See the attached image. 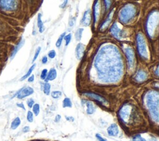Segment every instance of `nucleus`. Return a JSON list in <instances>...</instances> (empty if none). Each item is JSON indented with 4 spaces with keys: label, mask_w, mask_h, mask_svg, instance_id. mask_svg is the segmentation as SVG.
Instances as JSON below:
<instances>
[{
    "label": "nucleus",
    "mask_w": 159,
    "mask_h": 141,
    "mask_svg": "<svg viewBox=\"0 0 159 141\" xmlns=\"http://www.w3.org/2000/svg\"><path fill=\"white\" fill-rule=\"evenodd\" d=\"M147 106L150 114L155 121H158V93H150L147 96Z\"/></svg>",
    "instance_id": "obj_1"
},
{
    "label": "nucleus",
    "mask_w": 159,
    "mask_h": 141,
    "mask_svg": "<svg viewBox=\"0 0 159 141\" xmlns=\"http://www.w3.org/2000/svg\"><path fill=\"white\" fill-rule=\"evenodd\" d=\"M134 14L135 11L134 8L128 5L121 10L120 12V19L123 23H127L134 16Z\"/></svg>",
    "instance_id": "obj_2"
},
{
    "label": "nucleus",
    "mask_w": 159,
    "mask_h": 141,
    "mask_svg": "<svg viewBox=\"0 0 159 141\" xmlns=\"http://www.w3.org/2000/svg\"><path fill=\"white\" fill-rule=\"evenodd\" d=\"M137 42L138 51H139L140 55L143 57H147V52L146 42H145V40L141 34H137Z\"/></svg>",
    "instance_id": "obj_3"
},
{
    "label": "nucleus",
    "mask_w": 159,
    "mask_h": 141,
    "mask_svg": "<svg viewBox=\"0 0 159 141\" xmlns=\"http://www.w3.org/2000/svg\"><path fill=\"white\" fill-rule=\"evenodd\" d=\"M18 3L14 0H8L0 1V8L5 11H14L17 8Z\"/></svg>",
    "instance_id": "obj_4"
},
{
    "label": "nucleus",
    "mask_w": 159,
    "mask_h": 141,
    "mask_svg": "<svg viewBox=\"0 0 159 141\" xmlns=\"http://www.w3.org/2000/svg\"><path fill=\"white\" fill-rule=\"evenodd\" d=\"M131 112V107L129 105H125L119 111V117L121 120L126 123L129 119Z\"/></svg>",
    "instance_id": "obj_5"
},
{
    "label": "nucleus",
    "mask_w": 159,
    "mask_h": 141,
    "mask_svg": "<svg viewBox=\"0 0 159 141\" xmlns=\"http://www.w3.org/2000/svg\"><path fill=\"white\" fill-rule=\"evenodd\" d=\"M33 93L34 90L30 87H27L21 89L15 96H16L18 99H23V98L29 96Z\"/></svg>",
    "instance_id": "obj_6"
},
{
    "label": "nucleus",
    "mask_w": 159,
    "mask_h": 141,
    "mask_svg": "<svg viewBox=\"0 0 159 141\" xmlns=\"http://www.w3.org/2000/svg\"><path fill=\"white\" fill-rule=\"evenodd\" d=\"M107 132L108 135L110 136L115 137L118 135L119 134V128L116 124H111L107 129Z\"/></svg>",
    "instance_id": "obj_7"
},
{
    "label": "nucleus",
    "mask_w": 159,
    "mask_h": 141,
    "mask_svg": "<svg viewBox=\"0 0 159 141\" xmlns=\"http://www.w3.org/2000/svg\"><path fill=\"white\" fill-rule=\"evenodd\" d=\"M91 20H92L91 11L89 10H88L84 13V17H83L81 20V24L82 25H84L85 26H88L90 24Z\"/></svg>",
    "instance_id": "obj_8"
},
{
    "label": "nucleus",
    "mask_w": 159,
    "mask_h": 141,
    "mask_svg": "<svg viewBox=\"0 0 159 141\" xmlns=\"http://www.w3.org/2000/svg\"><path fill=\"white\" fill-rule=\"evenodd\" d=\"M126 54L127 59V62L129 67L131 68L133 66L134 64V56L133 51L131 48H126Z\"/></svg>",
    "instance_id": "obj_9"
},
{
    "label": "nucleus",
    "mask_w": 159,
    "mask_h": 141,
    "mask_svg": "<svg viewBox=\"0 0 159 141\" xmlns=\"http://www.w3.org/2000/svg\"><path fill=\"white\" fill-rule=\"evenodd\" d=\"M84 95L88 97L91 98H92V99L102 103V104H105V103H107L106 100L104 98L101 96L100 95H97V94L92 93H85Z\"/></svg>",
    "instance_id": "obj_10"
},
{
    "label": "nucleus",
    "mask_w": 159,
    "mask_h": 141,
    "mask_svg": "<svg viewBox=\"0 0 159 141\" xmlns=\"http://www.w3.org/2000/svg\"><path fill=\"white\" fill-rule=\"evenodd\" d=\"M84 51H85V46L80 43L77 46V47H76L75 49V53H76V57L78 59L80 60L83 56L84 55Z\"/></svg>",
    "instance_id": "obj_11"
},
{
    "label": "nucleus",
    "mask_w": 159,
    "mask_h": 141,
    "mask_svg": "<svg viewBox=\"0 0 159 141\" xmlns=\"http://www.w3.org/2000/svg\"><path fill=\"white\" fill-rule=\"evenodd\" d=\"M111 32L112 33L114 36H115L117 39H121V35H122V32L121 30L119 29V28H118L117 26L116 23H114L112 27H111L110 29Z\"/></svg>",
    "instance_id": "obj_12"
},
{
    "label": "nucleus",
    "mask_w": 159,
    "mask_h": 141,
    "mask_svg": "<svg viewBox=\"0 0 159 141\" xmlns=\"http://www.w3.org/2000/svg\"><path fill=\"white\" fill-rule=\"evenodd\" d=\"M24 43H25L24 40V39H22V40H21V41L19 42V43L15 46V47L14 48L13 51H12V53H11V57H10V58H11V60H12V59H14V57H15L17 53L18 52V51H19L20 50V49H21V47L24 46Z\"/></svg>",
    "instance_id": "obj_13"
},
{
    "label": "nucleus",
    "mask_w": 159,
    "mask_h": 141,
    "mask_svg": "<svg viewBox=\"0 0 159 141\" xmlns=\"http://www.w3.org/2000/svg\"><path fill=\"white\" fill-rule=\"evenodd\" d=\"M57 75V73L56 70H55V68H51L50 70L49 73H48V75L46 77V79H45L46 82L52 81V80H55V79H56Z\"/></svg>",
    "instance_id": "obj_14"
},
{
    "label": "nucleus",
    "mask_w": 159,
    "mask_h": 141,
    "mask_svg": "<svg viewBox=\"0 0 159 141\" xmlns=\"http://www.w3.org/2000/svg\"><path fill=\"white\" fill-rule=\"evenodd\" d=\"M86 113L88 115H93L95 111V107L94 104L90 101H87L86 103Z\"/></svg>",
    "instance_id": "obj_15"
},
{
    "label": "nucleus",
    "mask_w": 159,
    "mask_h": 141,
    "mask_svg": "<svg viewBox=\"0 0 159 141\" xmlns=\"http://www.w3.org/2000/svg\"><path fill=\"white\" fill-rule=\"evenodd\" d=\"M41 16H42V15L39 13L37 16V26L40 33H42L45 30V27L42 21V19H41Z\"/></svg>",
    "instance_id": "obj_16"
},
{
    "label": "nucleus",
    "mask_w": 159,
    "mask_h": 141,
    "mask_svg": "<svg viewBox=\"0 0 159 141\" xmlns=\"http://www.w3.org/2000/svg\"><path fill=\"white\" fill-rule=\"evenodd\" d=\"M147 78V75L142 70H140L138 72V73L136 75V79L138 82H142L145 80Z\"/></svg>",
    "instance_id": "obj_17"
},
{
    "label": "nucleus",
    "mask_w": 159,
    "mask_h": 141,
    "mask_svg": "<svg viewBox=\"0 0 159 141\" xmlns=\"http://www.w3.org/2000/svg\"><path fill=\"white\" fill-rule=\"evenodd\" d=\"M20 124H21V119L19 117H17L12 121L11 125V128L13 130H15L18 128Z\"/></svg>",
    "instance_id": "obj_18"
},
{
    "label": "nucleus",
    "mask_w": 159,
    "mask_h": 141,
    "mask_svg": "<svg viewBox=\"0 0 159 141\" xmlns=\"http://www.w3.org/2000/svg\"><path fill=\"white\" fill-rule=\"evenodd\" d=\"M98 1H96L95 2V4L94 5V13H93V16H94V23H95L96 22V21H97V18L98 16V9H99V6H98Z\"/></svg>",
    "instance_id": "obj_19"
},
{
    "label": "nucleus",
    "mask_w": 159,
    "mask_h": 141,
    "mask_svg": "<svg viewBox=\"0 0 159 141\" xmlns=\"http://www.w3.org/2000/svg\"><path fill=\"white\" fill-rule=\"evenodd\" d=\"M36 64H34V65H32V66L30 67V68L29 69L28 72H27V73H26L25 75H24V76L22 77V78L20 79V81H23V80H26V79L29 78V77L30 76V75H31V73L32 72V71H33V70H34V68L36 67Z\"/></svg>",
    "instance_id": "obj_20"
},
{
    "label": "nucleus",
    "mask_w": 159,
    "mask_h": 141,
    "mask_svg": "<svg viewBox=\"0 0 159 141\" xmlns=\"http://www.w3.org/2000/svg\"><path fill=\"white\" fill-rule=\"evenodd\" d=\"M72 103L71 100L68 98H65L63 100V108H72Z\"/></svg>",
    "instance_id": "obj_21"
},
{
    "label": "nucleus",
    "mask_w": 159,
    "mask_h": 141,
    "mask_svg": "<svg viewBox=\"0 0 159 141\" xmlns=\"http://www.w3.org/2000/svg\"><path fill=\"white\" fill-rule=\"evenodd\" d=\"M84 31V29H82V28H80V29H78L77 31L75 32V38L76 40L80 41L81 39V36H82V33L83 31Z\"/></svg>",
    "instance_id": "obj_22"
},
{
    "label": "nucleus",
    "mask_w": 159,
    "mask_h": 141,
    "mask_svg": "<svg viewBox=\"0 0 159 141\" xmlns=\"http://www.w3.org/2000/svg\"><path fill=\"white\" fill-rule=\"evenodd\" d=\"M44 92L46 95H49L51 93V84L49 83H45L44 86Z\"/></svg>",
    "instance_id": "obj_23"
},
{
    "label": "nucleus",
    "mask_w": 159,
    "mask_h": 141,
    "mask_svg": "<svg viewBox=\"0 0 159 141\" xmlns=\"http://www.w3.org/2000/svg\"><path fill=\"white\" fill-rule=\"evenodd\" d=\"M32 111L35 116H38L40 112V106L39 104H34L32 106Z\"/></svg>",
    "instance_id": "obj_24"
},
{
    "label": "nucleus",
    "mask_w": 159,
    "mask_h": 141,
    "mask_svg": "<svg viewBox=\"0 0 159 141\" xmlns=\"http://www.w3.org/2000/svg\"><path fill=\"white\" fill-rule=\"evenodd\" d=\"M62 92L60 91H53L51 93V96L54 99H58L62 96Z\"/></svg>",
    "instance_id": "obj_25"
},
{
    "label": "nucleus",
    "mask_w": 159,
    "mask_h": 141,
    "mask_svg": "<svg viewBox=\"0 0 159 141\" xmlns=\"http://www.w3.org/2000/svg\"><path fill=\"white\" fill-rule=\"evenodd\" d=\"M65 36V32H64L63 34H62L60 35V36L59 37V38L58 39L57 42H56V47L59 48L60 46H61V44H62V40L64 39V37Z\"/></svg>",
    "instance_id": "obj_26"
},
{
    "label": "nucleus",
    "mask_w": 159,
    "mask_h": 141,
    "mask_svg": "<svg viewBox=\"0 0 159 141\" xmlns=\"http://www.w3.org/2000/svg\"><path fill=\"white\" fill-rule=\"evenodd\" d=\"M27 121H28L29 123H32L33 121V120H34L33 113H32V112H31V111H29L28 112H27Z\"/></svg>",
    "instance_id": "obj_27"
},
{
    "label": "nucleus",
    "mask_w": 159,
    "mask_h": 141,
    "mask_svg": "<svg viewBox=\"0 0 159 141\" xmlns=\"http://www.w3.org/2000/svg\"><path fill=\"white\" fill-rule=\"evenodd\" d=\"M65 40V46H67L69 43H70V41H71V39H72V34H68V35H67V36H65L64 38Z\"/></svg>",
    "instance_id": "obj_28"
},
{
    "label": "nucleus",
    "mask_w": 159,
    "mask_h": 141,
    "mask_svg": "<svg viewBox=\"0 0 159 141\" xmlns=\"http://www.w3.org/2000/svg\"><path fill=\"white\" fill-rule=\"evenodd\" d=\"M40 51H41V47H37V48L36 49V51L35 54H34V58H33V60H32V62H35V60H36V59H37L38 56H39V54H40Z\"/></svg>",
    "instance_id": "obj_29"
},
{
    "label": "nucleus",
    "mask_w": 159,
    "mask_h": 141,
    "mask_svg": "<svg viewBox=\"0 0 159 141\" xmlns=\"http://www.w3.org/2000/svg\"><path fill=\"white\" fill-rule=\"evenodd\" d=\"M133 141H146V140L143 138L141 135H136L133 138Z\"/></svg>",
    "instance_id": "obj_30"
},
{
    "label": "nucleus",
    "mask_w": 159,
    "mask_h": 141,
    "mask_svg": "<svg viewBox=\"0 0 159 141\" xmlns=\"http://www.w3.org/2000/svg\"><path fill=\"white\" fill-rule=\"evenodd\" d=\"M111 18V15H109V16H108V17L107 18L106 21L104 23V24H103V26H102V27H101V29H105V28L106 27H107V26H108L109 22L111 21V18Z\"/></svg>",
    "instance_id": "obj_31"
},
{
    "label": "nucleus",
    "mask_w": 159,
    "mask_h": 141,
    "mask_svg": "<svg viewBox=\"0 0 159 141\" xmlns=\"http://www.w3.org/2000/svg\"><path fill=\"white\" fill-rule=\"evenodd\" d=\"M47 76V70L44 69L42 71V73H41L40 79L42 80H45V79H46Z\"/></svg>",
    "instance_id": "obj_32"
},
{
    "label": "nucleus",
    "mask_w": 159,
    "mask_h": 141,
    "mask_svg": "<svg viewBox=\"0 0 159 141\" xmlns=\"http://www.w3.org/2000/svg\"><path fill=\"white\" fill-rule=\"evenodd\" d=\"M48 55L51 59H53L55 56H56V52H55L54 50H52L49 52L48 53Z\"/></svg>",
    "instance_id": "obj_33"
},
{
    "label": "nucleus",
    "mask_w": 159,
    "mask_h": 141,
    "mask_svg": "<svg viewBox=\"0 0 159 141\" xmlns=\"http://www.w3.org/2000/svg\"><path fill=\"white\" fill-rule=\"evenodd\" d=\"M27 106H29V108H32V106L34 104V101L33 99H32V98H30V99H29L28 100H27Z\"/></svg>",
    "instance_id": "obj_34"
},
{
    "label": "nucleus",
    "mask_w": 159,
    "mask_h": 141,
    "mask_svg": "<svg viewBox=\"0 0 159 141\" xmlns=\"http://www.w3.org/2000/svg\"><path fill=\"white\" fill-rule=\"evenodd\" d=\"M96 137L98 139L99 141H108L106 139H105L104 138H103L101 137V136L100 134H96Z\"/></svg>",
    "instance_id": "obj_35"
},
{
    "label": "nucleus",
    "mask_w": 159,
    "mask_h": 141,
    "mask_svg": "<svg viewBox=\"0 0 159 141\" xmlns=\"http://www.w3.org/2000/svg\"><path fill=\"white\" fill-rule=\"evenodd\" d=\"M75 18H73L69 21V26H72L75 24Z\"/></svg>",
    "instance_id": "obj_36"
},
{
    "label": "nucleus",
    "mask_w": 159,
    "mask_h": 141,
    "mask_svg": "<svg viewBox=\"0 0 159 141\" xmlns=\"http://www.w3.org/2000/svg\"><path fill=\"white\" fill-rule=\"evenodd\" d=\"M61 119V116L59 115H57L55 117V123H59Z\"/></svg>",
    "instance_id": "obj_37"
},
{
    "label": "nucleus",
    "mask_w": 159,
    "mask_h": 141,
    "mask_svg": "<svg viewBox=\"0 0 159 141\" xmlns=\"http://www.w3.org/2000/svg\"><path fill=\"white\" fill-rule=\"evenodd\" d=\"M30 131V128H29V126H25L24 128L23 129V132H29Z\"/></svg>",
    "instance_id": "obj_38"
},
{
    "label": "nucleus",
    "mask_w": 159,
    "mask_h": 141,
    "mask_svg": "<svg viewBox=\"0 0 159 141\" xmlns=\"http://www.w3.org/2000/svg\"><path fill=\"white\" fill-rule=\"evenodd\" d=\"M17 106H18V107H19V108H21L23 109L24 110H26V108H25V107H24V105L23 103H18V104H17Z\"/></svg>",
    "instance_id": "obj_39"
},
{
    "label": "nucleus",
    "mask_w": 159,
    "mask_h": 141,
    "mask_svg": "<svg viewBox=\"0 0 159 141\" xmlns=\"http://www.w3.org/2000/svg\"><path fill=\"white\" fill-rule=\"evenodd\" d=\"M34 75H31V76H29V79H28V82H34Z\"/></svg>",
    "instance_id": "obj_40"
},
{
    "label": "nucleus",
    "mask_w": 159,
    "mask_h": 141,
    "mask_svg": "<svg viewBox=\"0 0 159 141\" xmlns=\"http://www.w3.org/2000/svg\"><path fill=\"white\" fill-rule=\"evenodd\" d=\"M105 5L106 6V8L108 9L109 8V7L110 6V4H111V1H105Z\"/></svg>",
    "instance_id": "obj_41"
},
{
    "label": "nucleus",
    "mask_w": 159,
    "mask_h": 141,
    "mask_svg": "<svg viewBox=\"0 0 159 141\" xmlns=\"http://www.w3.org/2000/svg\"><path fill=\"white\" fill-rule=\"evenodd\" d=\"M66 119H67V120L68 121H72L73 122L74 121V118L73 117H66Z\"/></svg>",
    "instance_id": "obj_42"
},
{
    "label": "nucleus",
    "mask_w": 159,
    "mask_h": 141,
    "mask_svg": "<svg viewBox=\"0 0 159 141\" xmlns=\"http://www.w3.org/2000/svg\"><path fill=\"white\" fill-rule=\"evenodd\" d=\"M42 63H44V64H45V63H46L47 62V57H46V56H45V57H44L42 58Z\"/></svg>",
    "instance_id": "obj_43"
},
{
    "label": "nucleus",
    "mask_w": 159,
    "mask_h": 141,
    "mask_svg": "<svg viewBox=\"0 0 159 141\" xmlns=\"http://www.w3.org/2000/svg\"><path fill=\"white\" fill-rule=\"evenodd\" d=\"M68 1H65L64 3V4H62V5H60V7H61V8H64V6H65L66 4H67V3Z\"/></svg>",
    "instance_id": "obj_44"
}]
</instances>
